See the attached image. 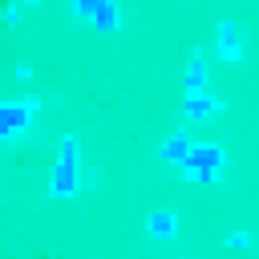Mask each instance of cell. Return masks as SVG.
I'll return each instance as SVG.
<instances>
[{
    "label": "cell",
    "instance_id": "6da1fadb",
    "mask_svg": "<svg viewBox=\"0 0 259 259\" xmlns=\"http://www.w3.org/2000/svg\"><path fill=\"white\" fill-rule=\"evenodd\" d=\"M150 231H154V235H170V231H174V219H170V214H154V219H150Z\"/></svg>",
    "mask_w": 259,
    "mask_h": 259
}]
</instances>
